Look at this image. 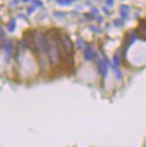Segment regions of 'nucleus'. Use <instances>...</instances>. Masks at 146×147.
I'll use <instances>...</instances> for the list:
<instances>
[{"label": "nucleus", "mask_w": 146, "mask_h": 147, "mask_svg": "<svg viewBox=\"0 0 146 147\" xmlns=\"http://www.w3.org/2000/svg\"><path fill=\"white\" fill-rule=\"evenodd\" d=\"M2 38V30H1V28H0V40Z\"/></svg>", "instance_id": "1"}]
</instances>
